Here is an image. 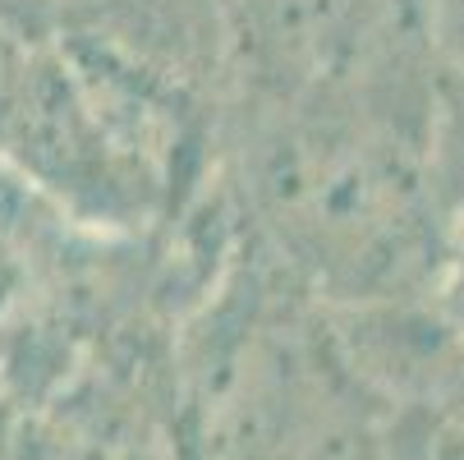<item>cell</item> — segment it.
Returning <instances> with one entry per match:
<instances>
[{
	"label": "cell",
	"instance_id": "obj_1",
	"mask_svg": "<svg viewBox=\"0 0 464 460\" xmlns=\"http://www.w3.org/2000/svg\"><path fill=\"white\" fill-rule=\"evenodd\" d=\"M212 161L248 258L317 308L437 295L441 93L331 79L230 97Z\"/></svg>",
	"mask_w": 464,
	"mask_h": 460
},
{
	"label": "cell",
	"instance_id": "obj_2",
	"mask_svg": "<svg viewBox=\"0 0 464 460\" xmlns=\"http://www.w3.org/2000/svg\"><path fill=\"white\" fill-rule=\"evenodd\" d=\"M10 28L88 46L226 106L230 60L212 0H0Z\"/></svg>",
	"mask_w": 464,
	"mask_h": 460
},
{
	"label": "cell",
	"instance_id": "obj_3",
	"mask_svg": "<svg viewBox=\"0 0 464 460\" xmlns=\"http://www.w3.org/2000/svg\"><path fill=\"white\" fill-rule=\"evenodd\" d=\"M230 97H299L331 83L386 0H212Z\"/></svg>",
	"mask_w": 464,
	"mask_h": 460
},
{
	"label": "cell",
	"instance_id": "obj_4",
	"mask_svg": "<svg viewBox=\"0 0 464 460\" xmlns=\"http://www.w3.org/2000/svg\"><path fill=\"white\" fill-rule=\"evenodd\" d=\"M432 46L441 79V166L464 171V0H432Z\"/></svg>",
	"mask_w": 464,
	"mask_h": 460
},
{
	"label": "cell",
	"instance_id": "obj_5",
	"mask_svg": "<svg viewBox=\"0 0 464 460\" xmlns=\"http://www.w3.org/2000/svg\"><path fill=\"white\" fill-rule=\"evenodd\" d=\"M414 460H464V382L423 419L414 437Z\"/></svg>",
	"mask_w": 464,
	"mask_h": 460
}]
</instances>
